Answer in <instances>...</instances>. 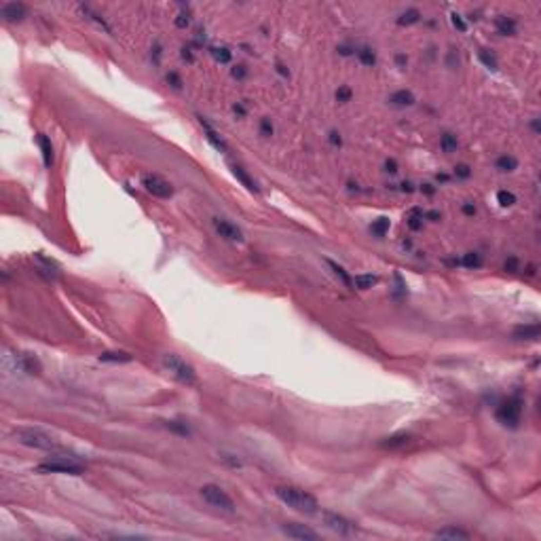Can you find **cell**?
<instances>
[{"label": "cell", "instance_id": "6da1fadb", "mask_svg": "<svg viewBox=\"0 0 541 541\" xmlns=\"http://www.w3.org/2000/svg\"><path fill=\"white\" fill-rule=\"evenodd\" d=\"M275 495H277V499L281 501V503H285L288 507H292V510H296V512H301V514H317V510H320L317 499L311 493L302 491V488H296V486H277Z\"/></svg>", "mask_w": 541, "mask_h": 541}, {"label": "cell", "instance_id": "7a4b0ae2", "mask_svg": "<svg viewBox=\"0 0 541 541\" xmlns=\"http://www.w3.org/2000/svg\"><path fill=\"white\" fill-rule=\"evenodd\" d=\"M38 474H68V476H80L85 472L82 463L79 457H63V455H55L53 459L36 465Z\"/></svg>", "mask_w": 541, "mask_h": 541}, {"label": "cell", "instance_id": "3957f363", "mask_svg": "<svg viewBox=\"0 0 541 541\" xmlns=\"http://www.w3.org/2000/svg\"><path fill=\"white\" fill-rule=\"evenodd\" d=\"M19 444L23 446H30V448H38V450H60V444H57L53 438H51L47 431L42 429H36V427H21L17 429L15 434Z\"/></svg>", "mask_w": 541, "mask_h": 541}, {"label": "cell", "instance_id": "277c9868", "mask_svg": "<svg viewBox=\"0 0 541 541\" xmlns=\"http://www.w3.org/2000/svg\"><path fill=\"white\" fill-rule=\"evenodd\" d=\"M495 417H497V421L503 425V427L516 429L520 423V417H522V400L518 396L503 400V402L497 406V410H495Z\"/></svg>", "mask_w": 541, "mask_h": 541}, {"label": "cell", "instance_id": "5b68a950", "mask_svg": "<svg viewBox=\"0 0 541 541\" xmlns=\"http://www.w3.org/2000/svg\"><path fill=\"white\" fill-rule=\"evenodd\" d=\"M163 364L178 381H180V383H184V385H195L197 383L195 368L190 364H186L182 358H178V355H174V353H167V355H163Z\"/></svg>", "mask_w": 541, "mask_h": 541}, {"label": "cell", "instance_id": "8992f818", "mask_svg": "<svg viewBox=\"0 0 541 541\" xmlns=\"http://www.w3.org/2000/svg\"><path fill=\"white\" fill-rule=\"evenodd\" d=\"M201 497L205 499L212 507H216V510L235 512V501L228 497L224 488H220V486H216V484H205V486H201Z\"/></svg>", "mask_w": 541, "mask_h": 541}, {"label": "cell", "instance_id": "52a82bcc", "mask_svg": "<svg viewBox=\"0 0 541 541\" xmlns=\"http://www.w3.org/2000/svg\"><path fill=\"white\" fill-rule=\"evenodd\" d=\"M142 186L148 190L152 197H159V199H169L174 195V188L167 180H163L161 176H155V174H146L142 178Z\"/></svg>", "mask_w": 541, "mask_h": 541}, {"label": "cell", "instance_id": "ba28073f", "mask_svg": "<svg viewBox=\"0 0 541 541\" xmlns=\"http://www.w3.org/2000/svg\"><path fill=\"white\" fill-rule=\"evenodd\" d=\"M321 520H323V524H326L330 531L339 533V535H353V533H355V524L351 522V520H347L345 516H341V514L321 512Z\"/></svg>", "mask_w": 541, "mask_h": 541}, {"label": "cell", "instance_id": "9c48e42d", "mask_svg": "<svg viewBox=\"0 0 541 541\" xmlns=\"http://www.w3.org/2000/svg\"><path fill=\"white\" fill-rule=\"evenodd\" d=\"M214 228H216V233H218L222 239H226V241H233V243H241V241H243V233H241V228L231 224V222L224 220V218H214Z\"/></svg>", "mask_w": 541, "mask_h": 541}, {"label": "cell", "instance_id": "30bf717a", "mask_svg": "<svg viewBox=\"0 0 541 541\" xmlns=\"http://www.w3.org/2000/svg\"><path fill=\"white\" fill-rule=\"evenodd\" d=\"M281 531H283L288 537H292V539H301V541H317V539H320V535H317L315 531H311L309 526L298 524V522L283 524Z\"/></svg>", "mask_w": 541, "mask_h": 541}, {"label": "cell", "instance_id": "8fae6325", "mask_svg": "<svg viewBox=\"0 0 541 541\" xmlns=\"http://www.w3.org/2000/svg\"><path fill=\"white\" fill-rule=\"evenodd\" d=\"M0 15H2V19L9 21V23L21 21L23 17H28V6H25L23 2H4L2 9H0Z\"/></svg>", "mask_w": 541, "mask_h": 541}, {"label": "cell", "instance_id": "7c38bea8", "mask_svg": "<svg viewBox=\"0 0 541 541\" xmlns=\"http://www.w3.org/2000/svg\"><path fill=\"white\" fill-rule=\"evenodd\" d=\"M15 366H17V370H21L25 374H40V370H42L38 358L32 353H15Z\"/></svg>", "mask_w": 541, "mask_h": 541}, {"label": "cell", "instance_id": "4fadbf2b", "mask_svg": "<svg viewBox=\"0 0 541 541\" xmlns=\"http://www.w3.org/2000/svg\"><path fill=\"white\" fill-rule=\"evenodd\" d=\"M199 123H201V127H203V131H205V138H207V142L214 146L216 150H220V152H224L226 155V150H228V146H226V142L224 140H222V136L218 131L214 129L212 125L207 123V120H203V119H199Z\"/></svg>", "mask_w": 541, "mask_h": 541}, {"label": "cell", "instance_id": "5bb4252c", "mask_svg": "<svg viewBox=\"0 0 541 541\" xmlns=\"http://www.w3.org/2000/svg\"><path fill=\"white\" fill-rule=\"evenodd\" d=\"M38 146H40V152H42L44 167H51L53 165V144H51V140L44 133H38Z\"/></svg>", "mask_w": 541, "mask_h": 541}, {"label": "cell", "instance_id": "9a60e30c", "mask_svg": "<svg viewBox=\"0 0 541 541\" xmlns=\"http://www.w3.org/2000/svg\"><path fill=\"white\" fill-rule=\"evenodd\" d=\"M514 339L518 341H537L539 339V326L531 323V326H518L514 330Z\"/></svg>", "mask_w": 541, "mask_h": 541}, {"label": "cell", "instance_id": "2e32d148", "mask_svg": "<svg viewBox=\"0 0 541 541\" xmlns=\"http://www.w3.org/2000/svg\"><path fill=\"white\" fill-rule=\"evenodd\" d=\"M389 101H391L393 106H398V108H406V106H412V104H415V95H412V91L400 89V91L391 93Z\"/></svg>", "mask_w": 541, "mask_h": 541}, {"label": "cell", "instance_id": "e0dca14e", "mask_svg": "<svg viewBox=\"0 0 541 541\" xmlns=\"http://www.w3.org/2000/svg\"><path fill=\"white\" fill-rule=\"evenodd\" d=\"M495 28H497V32H499L501 36H512V34H516V21H514L512 17H505V15L497 17V21H495Z\"/></svg>", "mask_w": 541, "mask_h": 541}, {"label": "cell", "instance_id": "ac0fdd59", "mask_svg": "<svg viewBox=\"0 0 541 541\" xmlns=\"http://www.w3.org/2000/svg\"><path fill=\"white\" fill-rule=\"evenodd\" d=\"M233 174H235V178H237V180L243 184V186L250 190V193H258V186H256V182L252 180L250 176L245 174V169L241 167V165H233Z\"/></svg>", "mask_w": 541, "mask_h": 541}, {"label": "cell", "instance_id": "d6986e66", "mask_svg": "<svg viewBox=\"0 0 541 541\" xmlns=\"http://www.w3.org/2000/svg\"><path fill=\"white\" fill-rule=\"evenodd\" d=\"M133 355L127 353V351H104L100 355V361H114V364H127V361H131Z\"/></svg>", "mask_w": 541, "mask_h": 541}, {"label": "cell", "instance_id": "ffe728a7", "mask_svg": "<svg viewBox=\"0 0 541 541\" xmlns=\"http://www.w3.org/2000/svg\"><path fill=\"white\" fill-rule=\"evenodd\" d=\"M379 283V277L377 275H370V273H364V275H355L353 279V285L358 290H370L372 285Z\"/></svg>", "mask_w": 541, "mask_h": 541}, {"label": "cell", "instance_id": "44dd1931", "mask_svg": "<svg viewBox=\"0 0 541 541\" xmlns=\"http://www.w3.org/2000/svg\"><path fill=\"white\" fill-rule=\"evenodd\" d=\"M457 262H459L461 266H465V269H480V266H482V256H480L478 252H467V254H463V258L457 260Z\"/></svg>", "mask_w": 541, "mask_h": 541}, {"label": "cell", "instance_id": "7402d4cb", "mask_svg": "<svg viewBox=\"0 0 541 541\" xmlns=\"http://www.w3.org/2000/svg\"><path fill=\"white\" fill-rule=\"evenodd\" d=\"M495 167H497L499 171H503V174H507V171H514V169L518 167V159L512 157V155H503V157L497 159Z\"/></svg>", "mask_w": 541, "mask_h": 541}, {"label": "cell", "instance_id": "603a6c76", "mask_svg": "<svg viewBox=\"0 0 541 541\" xmlns=\"http://www.w3.org/2000/svg\"><path fill=\"white\" fill-rule=\"evenodd\" d=\"M438 539H469V533L461 531V529H455V526H448V529H442L436 533Z\"/></svg>", "mask_w": 541, "mask_h": 541}, {"label": "cell", "instance_id": "cb8c5ba5", "mask_svg": "<svg viewBox=\"0 0 541 541\" xmlns=\"http://www.w3.org/2000/svg\"><path fill=\"white\" fill-rule=\"evenodd\" d=\"M387 231H389V218H379L370 224V233L374 237H385Z\"/></svg>", "mask_w": 541, "mask_h": 541}, {"label": "cell", "instance_id": "d4e9b609", "mask_svg": "<svg viewBox=\"0 0 541 541\" xmlns=\"http://www.w3.org/2000/svg\"><path fill=\"white\" fill-rule=\"evenodd\" d=\"M408 442H410V436H406V434H398V436L385 438L383 446H385V448H400V446H406Z\"/></svg>", "mask_w": 541, "mask_h": 541}, {"label": "cell", "instance_id": "484cf974", "mask_svg": "<svg viewBox=\"0 0 541 541\" xmlns=\"http://www.w3.org/2000/svg\"><path fill=\"white\" fill-rule=\"evenodd\" d=\"M440 148L442 152H455L457 148H459V142H457V138L453 136V133H444V136L440 138Z\"/></svg>", "mask_w": 541, "mask_h": 541}, {"label": "cell", "instance_id": "4316f807", "mask_svg": "<svg viewBox=\"0 0 541 541\" xmlns=\"http://www.w3.org/2000/svg\"><path fill=\"white\" fill-rule=\"evenodd\" d=\"M328 266H330V269H332V273H334V275H336V277H339V279H341V281H342V283H345V285H347V288H351V285H353V281H351V277H349V275H347V271H345V269H342V266H341V264H336V262H334V260H328Z\"/></svg>", "mask_w": 541, "mask_h": 541}, {"label": "cell", "instance_id": "83f0119b", "mask_svg": "<svg viewBox=\"0 0 541 541\" xmlns=\"http://www.w3.org/2000/svg\"><path fill=\"white\" fill-rule=\"evenodd\" d=\"M419 19H421V13H419L417 9H408V11H404L402 15H400L398 23L400 25H412V23H417Z\"/></svg>", "mask_w": 541, "mask_h": 541}, {"label": "cell", "instance_id": "f1b7e54d", "mask_svg": "<svg viewBox=\"0 0 541 541\" xmlns=\"http://www.w3.org/2000/svg\"><path fill=\"white\" fill-rule=\"evenodd\" d=\"M478 57H480V61L484 63V66H486L488 70H497V57H495V55L491 53V51H486V49H480Z\"/></svg>", "mask_w": 541, "mask_h": 541}, {"label": "cell", "instance_id": "f546056e", "mask_svg": "<svg viewBox=\"0 0 541 541\" xmlns=\"http://www.w3.org/2000/svg\"><path fill=\"white\" fill-rule=\"evenodd\" d=\"M358 57H360V61L364 63V66H374V63H377V55H374V51L368 49V47L360 49V51H358Z\"/></svg>", "mask_w": 541, "mask_h": 541}, {"label": "cell", "instance_id": "4dcf8cb0", "mask_svg": "<svg viewBox=\"0 0 541 541\" xmlns=\"http://www.w3.org/2000/svg\"><path fill=\"white\" fill-rule=\"evenodd\" d=\"M423 220H425V214L419 212V209H412L410 216H408V226L412 228V231H419V228L423 226Z\"/></svg>", "mask_w": 541, "mask_h": 541}, {"label": "cell", "instance_id": "1f68e13d", "mask_svg": "<svg viewBox=\"0 0 541 541\" xmlns=\"http://www.w3.org/2000/svg\"><path fill=\"white\" fill-rule=\"evenodd\" d=\"M497 201L501 207H512L516 203V195L510 193V190H499L497 193Z\"/></svg>", "mask_w": 541, "mask_h": 541}, {"label": "cell", "instance_id": "d6a6232c", "mask_svg": "<svg viewBox=\"0 0 541 541\" xmlns=\"http://www.w3.org/2000/svg\"><path fill=\"white\" fill-rule=\"evenodd\" d=\"M212 55H214V60L218 61V63H228V61H231V51H228L226 47H214Z\"/></svg>", "mask_w": 541, "mask_h": 541}, {"label": "cell", "instance_id": "836d02e7", "mask_svg": "<svg viewBox=\"0 0 541 541\" xmlns=\"http://www.w3.org/2000/svg\"><path fill=\"white\" fill-rule=\"evenodd\" d=\"M336 101H341V104H347V101H351V98H353V91H351V87H347V85H341L339 89H336Z\"/></svg>", "mask_w": 541, "mask_h": 541}, {"label": "cell", "instance_id": "e575fe53", "mask_svg": "<svg viewBox=\"0 0 541 541\" xmlns=\"http://www.w3.org/2000/svg\"><path fill=\"white\" fill-rule=\"evenodd\" d=\"M167 429H171L174 434H180V436H190V427L182 421H167Z\"/></svg>", "mask_w": 541, "mask_h": 541}, {"label": "cell", "instance_id": "d590c367", "mask_svg": "<svg viewBox=\"0 0 541 541\" xmlns=\"http://www.w3.org/2000/svg\"><path fill=\"white\" fill-rule=\"evenodd\" d=\"M80 11L85 13V15H89V19H93V21L98 23V25H101V28H104V30H108V32H110V28H108V23L104 21V17H100V15H98V13H95V11H91V6H80Z\"/></svg>", "mask_w": 541, "mask_h": 541}, {"label": "cell", "instance_id": "8d00e7d4", "mask_svg": "<svg viewBox=\"0 0 541 541\" xmlns=\"http://www.w3.org/2000/svg\"><path fill=\"white\" fill-rule=\"evenodd\" d=\"M176 25H178V28H188V25H190V11L184 9V11L178 13V17H176Z\"/></svg>", "mask_w": 541, "mask_h": 541}, {"label": "cell", "instance_id": "74e56055", "mask_svg": "<svg viewBox=\"0 0 541 541\" xmlns=\"http://www.w3.org/2000/svg\"><path fill=\"white\" fill-rule=\"evenodd\" d=\"M450 21H453V25L459 32H465L467 30V25H465V21H463V17L459 15V13H450Z\"/></svg>", "mask_w": 541, "mask_h": 541}, {"label": "cell", "instance_id": "f35d334b", "mask_svg": "<svg viewBox=\"0 0 541 541\" xmlns=\"http://www.w3.org/2000/svg\"><path fill=\"white\" fill-rule=\"evenodd\" d=\"M455 176L461 178V180H465V178L472 176V169H469V165L461 163V165H457V167H455Z\"/></svg>", "mask_w": 541, "mask_h": 541}, {"label": "cell", "instance_id": "ab89813d", "mask_svg": "<svg viewBox=\"0 0 541 541\" xmlns=\"http://www.w3.org/2000/svg\"><path fill=\"white\" fill-rule=\"evenodd\" d=\"M260 136H264V138L273 136V125H271L269 119H262V120H260Z\"/></svg>", "mask_w": 541, "mask_h": 541}, {"label": "cell", "instance_id": "60d3db41", "mask_svg": "<svg viewBox=\"0 0 541 541\" xmlns=\"http://www.w3.org/2000/svg\"><path fill=\"white\" fill-rule=\"evenodd\" d=\"M167 82H169L171 87H176V89L182 87V79H180V76H178L176 72H169V74H167Z\"/></svg>", "mask_w": 541, "mask_h": 541}, {"label": "cell", "instance_id": "b9f144b4", "mask_svg": "<svg viewBox=\"0 0 541 541\" xmlns=\"http://www.w3.org/2000/svg\"><path fill=\"white\" fill-rule=\"evenodd\" d=\"M330 144L332 146H342V138H341V133L339 131H330Z\"/></svg>", "mask_w": 541, "mask_h": 541}, {"label": "cell", "instance_id": "7bdbcfd3", "mask_svg": "<svg viewBox=\"0 0 541 541\" xmlns=\"http://www.w3.org/2000/svg\"><path fill=\"white\" fill-rule=\"evenodd\" d=\"M385 171H389V174H398V163H396V159H387V161H385Z\"/></svg>", "mask_w": 541, "mask_h": 541}, {"label": "cell", "instance_id": "ee69618b", "mask_svg": "<svg viewBox=\"0 0 541 541\" xmlns=\"http://www.w3.org/2000/svg\"><path fill=\"white\" fill-rule=\"evenodd\" d=\"M245 74H247L245 66H235V68H233V76H235V79L241 80V79H245Z\"/></svg>", "mask_w": 541, "mask_h": 541}, {"label": "cell", "instance_id": "f6af8a7d", "mask_svg": "<svg viewBox=\"0 0 541 541\" xmlns=\"http://www.w3.org/2000/svg\"><path fill=\"white\" fill-rule=\"evenodd\" d=\"M505 271H510V273H516L518 271V260L516 258H510L505 262Z\"/></svg>", "mask_w": 541, "mask_h": 541}, {"label": "cell", "instance_id": "bcb514c9", "mask_svg": "<svg viewBox=\"0 0 541 541\" xmlns=\"http://www.w3.org/2000/svg\"><path fill=\"white\" fill-rule=\"evenodd\" d=\"M463 214H467V216H474V214H476V205H474V203H469V201H467L465 205H463Z\"/></svg>", "mask_w": 541, "mask_h": 541}, {"label": "cell", "instance_id": "7dc6e473", "mask_svg": "<svg viewBox=\"0 0 541 541\" xmlns=\"http://www.w3.org/2000/svg\"><path fill=\"white\" fill-rule=\"evenodd\" d=\"M182 60H186V61H193V60H195L193 53H190V47H182Z\"/></svg>", "mask_w": 541, "mask_h": 541}, {"label": "cell", "instance_id": "c3c4849f", "mask_svg": "<svg viewBox=\"0 0 541 541\" xmlns=\"http://www.w3.org/2000/svg\"><path fill=\"white\" fill-rule=\"evenodd\" d=\"M233 112L237 114V117H243V114H245V106H243V104H235V106H233Z\"/></svg>", "mask_w": 541, "mask_h": 541}, {"label": "cell", "instance_id": "681fc988", "mask_svg": "<svg viewBox=\"0 0 541 541\" xmlns=\"http://www.w3.org/2000/svg\"><path fill=\"white\" fill-rule=\"evenodd\" d=\"M396 61H398V66H400V68H406V61H408V60H406V55L398 53V55H396Z\"/></svg>", "mask_w": 541, "mask_h": 541}, {"label": "cell", "instance_id": "f907efd6", "mask_svg": "<svg viewBox=\"0 0 541 541\" xmlns=\"http://www.w3.org/2000/svg\"><path fill=\"white\" fill-rule=\"evenodd\" d=\"M425 218H429L431 222H436V220H440V214H438V212H429V214H425Z\"/></svg>", "mask_w": 541, "mask_h": 541}, {"label": "cell", "instance_id": "816d5d0a", "mask_svg": "<svg viewBox=\"0 0 541 541\" xmlns=\"http://www.w3.org/2000/svg\"><path fill=\"white\" fill-rule=\"evenodd\" d=\"M277 70H279V72H281L283 76H290V72L285 70V66H281V63H277Z\"/></svg>", "mask_w": 541, "mask_h": 541}]
</instances>
